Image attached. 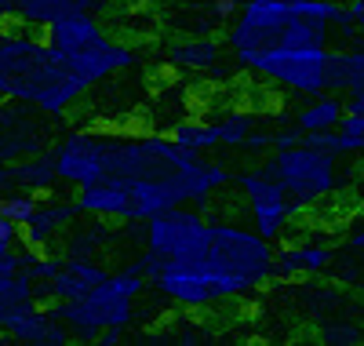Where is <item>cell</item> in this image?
Here are the masks:
<instances>
[{"label":"cell","instance_id":"21","mask_svg":"<svg viewBox=\"0 0 364 346\" xmlns=\"http://www.w3.org/2000/svg\"><path fill=\"white\" fill-rule=\"evenodd\" d=\"M204 124H208L211 139H215V146H240V142L248 139V132L259 124V117L248 113V110H226V113L211 117Z\"/></svg>","mask_w":364,"mask_h":346},{"label":"cell","instance_id":"26","mask_svg":"<svg viewBox=\"0 0 364 346\" xmlns=\"http://www.w3.org/2000/svg\"><path fill=\"white\" fill-rule=\"evenodd\" d=\"M321 339L331 342V346H353V342L364 339V328L353 325V321H328V325L321 328Z\"/></svg>","mask_w":364,"mask_h":346},{"label":"cell","instance_id":"24","mask_svg":"<svg viewBox=\"0 0 364 346\" xmlns=\"http://www.w3.org/2000/svg\"><path fill=\"white\" fill-rule=\"evenodd\" d=\"M37 204H41V197H37V194L11 190V194H4V197H0V215H4V219H11L15 226H22L26 219L37 211Z\"/></svg>","mask_w":364,"mask_h":346},{"label":"cell","instance_id":"30","mask_svg":"<svg viewBox=\"0 0 364 346\" xmlns=\"http://www.w3.org/2000/svg\"><path fill=\"white\" fill-rule=\"evenodd\" d=\"M77 4V11H91V15H99V11H106L113 0H73Z\"/></svg>","mask_w":364,"mask_h":346},{"label":"cell","instance_id":"8","mask_svg":"<svg viewBox=\"0 0 364 346\" xmlns=\"http://www.w3.org/2000/svg\"><path fill=\"white\" fill-rule=\"evenodd\" d=\"M146 248L164 263H197L208 248V219L186 204L164 208L146 219Z\"/></svg>","mask_w":364,"mask_h":346},{"label":"cell","instance_id":"20","mask_svg":"<svg viewBox=\"0 0 364 346\" xmlns=\"http://www.w3.org/2000/svg\"><path fill=\"white\" fill-rule=\"evenodd\" d=\"M164 55H168V66H175V70L208 73L211 66H219V62H223V44L211 41V37H186V41L171 44Z\"/></svg>","mask_w":364,"mask_h":346},{"label":"cell","instance_id":"2","mask_svg":"<svg viewBox=\"0 0 364 346\" xmlns=\"http://www.w3.org/2000/svg\"><path fill=\"white\" fill-rule=\"evenodd\" d=\"M84 91L87 84L55 58L37 29H0V99L63 117Z\"/></svg>","mask_w":364,"mask_h":346},{"label":"cell","instance_id":"23","mask_svg":"<svg viewBox=\"0 0 364 346\" xmlns=\"http://www.w3.org/2000/svg\"><path fill=\"white\" fill-rule=\"evenodd\" d=\"M168 139L175 146H182V150H190V153H204V150L215 146V139H211V132H208V124L204 120H190V117H178L171 124V135Z\"/></svg>","mask_w":364,"mask_h":346},{"label":"cell","instance_id":"16","mask_svg":"<svg viewBox=\"0 0 364 346\" xmlns=\"http://www.w3.org/2000/svg\"><path fill=\"white\" fill-rule=\"evenodd\" d=\"M336 259V248L328 244H310V241H299V244H284L281 251H273V277H317L331 266Z\"/></svg>","mask_w":364,"mask_h":346},{"label":"cell","instance_id":"33","mask_svg":"<svg viewBox=\"0 0 364 346\" xmlns=\"http://www.w3.org/2000/svg\"><path fill=\"white\" fill-rule=\"evenodd\" d=\"M357 285H360V292H364V281H357Z\"/></svg>","mask_w":364,"mask_h":346},{"label":"cell","instance_id":"15","mask_svg":"<svg viewBox=\"0 0 364 346\" xmlns=\"http://www.w3.org/2000/svg\"><path fill=\"white\" fill-rule=\"evenodd\" d=\"M102 277H106V270L95 259H63V263H58V270L41 285V299H48V303L84 299Z\"/></svg>","mask_w":364,"mask_h":346},{"label":"cell","instance_id":"6","mask_svg":"<svg viewBox=\"0 0 364 346\" xmlns=\"http://www.w3.org/2000/svg\"><path fill=\"white\" fill-rule=\"evenodd\" d=\"M262 172H269L284 186V194L291 197V204L299 211L310 208V204H321L324 197H331L343 186L339 157L314 150L306 142H295L288 150H273L262 161Z\"/></svg>","mask_w":364,"mask_h":346},{"label":"cell","instance_id":"11","mask_svg":"<svg viewBox=\"0 0 364 346\" xmlns=\"http://www.w3.org/2000/svg\"><path fill=\"white\" fill-rule=\"evenodd\" d=\"M58 182L87 186L102 179V132H70L63 142L51 150Z\"/></svg>","mask_w":364,"mask_h":346},{"label":"cell","instance_id":"29","mask_svg":"<svg viewBox=\"0 0 364 346\" xmlns=\"http://www.w3.org/2000/svg\"><path fill=\"white\" fill-rule=\"evenodd\" d=\"M15 244H18V226L11 223V219L0 215V251H8V248H15Z\"/></svg>","mask_w":364,"mask_h":346},{"label":"cell","instance_id":"27","mask_svg":"<svg viewBox=\"0 0 364 346\" xmlns=\"http://www.w3.org/2000/svg\"><path fill=\"white\" fill-rule=\"evenodd\" d=\"M302 142V132L295 128V124H288V128H277V132H269V150H288Z\"/></svg>","mask_w":364,"mask_h":346},{"label":"cell","instance_id":"7","mask_svg":"<svg viewBox=\"0 0 364 346\" xmlns=\"http://www.w3.org/2000/svg\"><path fill=\"white\" fill-rule=\"evenodd\" d=\"M154 285L164 299H171L175 306H186V310H204L211 303L248 295L240 281L211 270L204 259H197V263H164L154 277Z\"/></svg>","mask_w":364,"mask_h":346},{"label":"cell","instance_id":"5","mask_svg":"<svg viewBox=\"0 0 364 346\" xmlns=\"http://www.w3.org/2000/svg\"><path fill=\"white\" fill-rule=\"evenodd\" d=\"M273 241L262 234L237 226V223H208V248L204 263L233 281L245 285V292H255L273 281Z\"/></svg>","mask_w":364,"mask_h":346},{"label":"cell","instance_id":"4","mask_svg":"<svg viewBox=\"0 0 364 346\" xmlns=\"http://www.w3.org/2000/svg\"><path fill=\"white\" fill-rule=\"evenodd\" d=\"M142 288H146V277L135 266H128V270L106 273L84 299L51 303V313L77 339H99V332H106V328L128 332V325L135 318V299L142 295Z\"/></svg>","mask_w":364,"mask_h":346},{"label":"cell","instance_id":"18","mask_svg":"<svg viewBox=\"0 0 364 346\" xmlns=\"http://www.w3.org/2000/svg\"><path fill=\"white\" fill-rule=\"evenodd\" d=\"M324 91H343V95H357V91H364V44L328 51Z\"/></svg>","mask_w":364,"mask_h":346},{"label":"cell","instance_id":"10","mask_svg":"<svg viewBox=\"0 0 364 346\" xmlns=\"http://www.w3.org/2000/svg\"><path fill=\"white\" fill-rule=\"evenodd\" d=\"M240 190L248 197V211H252V223H255V234H262L266 241H277L284 237L288 223L299 215V208L291 204V197L284 194V186L273 179L269 172L255 168V172H240L233 179Z\"/></svg>","mask_w":364,"mask_h":346},{"label":"cell","instance_id":"28","mask_svg":"<svg viewBox=\"0 0 364 346\" xmlns=\"http://www.w3.org/2000/svg\"><path fill=\"white\" fill-rule=\"evenodd\" d=\"M240 146H245L248 153H255V157H259L262 150H269V132H262V128H259V124H255V128L248 132V139H245V142H240Z\"/></svg>","mask_w":364,"mask_h":346},{"label":"cell","instance_id":"17","mask_svg":"<svg viewBox=\"0 0 364 346\" xmlns=\"http://www.w3.org/2000/svg\"><path fill=\"white\" fill-rule=\"evenodd\" d=\"M77 208L80 215L95 219H124L128 223V186L117 179H95L87 186H77Z\"/></svg>","mask_w":364,"mask_h":346},{"label":"cell","instance_id":"9","mask_svg":"<svg viewBox=\"0 0 364 346\" xmlns=\"http://www.w3.org/2000/svg\"><path fill=\"white\" fill-rule=\"evenodd\" d=\"M252 70L284 91H295V95H321L328 48H273L252 62Z\"/></svg>","mask_w":364,"mask_h":346},{"label":"cell","instance_id":"22","mask_svg":"<svg viewBox=\"0 0 364 346\" xmlns=\"http://www.w3.org/2000/svg\"><path fill=\"white\" fill-rule=\"evenodd\" d=\"M339 117H343V99L324 95V91H321L310 106H302V110L295 113V128H299L302 135H306V132H324V128H336Z\"/></svg>","mask_w":364,"mask_h":346},{"label":"cell","instance_id":"25","mask_svg":"<svg viewBox=\"0 0 364 346\" xmlns=\"http://www.w3.org/2000/svg\"><path fill=\"white\" fill-rule=\"evenodd\" d=\"M102 237V230L95 226V230H73L70 237H66V248H63V259H91L99 251V241Z\"/></svg>","mask_w":364,"mask_h":346},{"label":"cell","instance_id":"12","mask_svg":"<svg viewBox=\"0 0 364 346\" xmlns=\"http://www.w3.org/2000/svg\"><path fill=\"white\" fill-rule=\"evenodd\" d=\"M48 150V128L22 110V103L0 99V161L11 164L18 157H33Z\"/></svg>","mask_w":364,"mask_h":346},{"label":"cell","instance_id":"3","mask_svg":"<svg viewBox=\"0 0 364 346\" xmlns=\"http://www.w3.org/2000/svg\"><path fill=\"white\" fill-rule=\"evenodd\" d=\"M44 41L55 51V58L63 62L73 77H80L87 88L139 66L135 48L109 37L99 22V15H91V11H73V15L55 19L44 29Z\"/></svg>","mask_w":364,"mask_h":346},{"label":"cell","instance_id":"14","mask_svg":"<svg viewBox=\"0 0 364 346\" xmlns=\"http://www.w3.org/2000/svg\"><path fill=\"white\" fill-rule=\"evenodd\" d=\"M0 332H4V339L33 342V346H63V342H70V328L58 321L51 310H44L41 303L8 313Z\"/></svg>","mask_w":364,"mask_h":346},{"label":"cell","instance_id":"1","mask_svg":"<svg viewBox=\"0 0 364 346\" xmlns=\"http://www.w3.org/2000/svg\"><path fill=\"white\" fill-rule=\"evenodd\" d=\"M331 33L357 37L343 0H240L226 44L240 70L273 48H328Z\"/></svg>","mask_w":364,"mask_h":346},{"label":"cell","instance_id":"13","mask_svg":"<svg viewBox=\"0 0 364 346\" xmlns=\"http://www.w3.org/2000/svg\"><path fill=\"white\" fill-rule=\"evenodd\" d=\"M77 219H80L77 201H41L37 211L18 226V244L41 256V251L51 248L55 234H63L66 226H77Z\"/></svg>","mask_w":364,"mask_h":346},{"label":"cell","instance_id":"31","mask_svg":"<svg viewBox=\"0 0 364 346\" xmlns=\"http://www.w3.org/2000/svg\"><path fill=\"white\" fill-rule=\"evenodd\" d=\"M343 110H346V113H357V117H364V91L350 95V103H343Z\"/></svg>","mask_w":364,"mask_h":346},{"label":"cell","instance_id":"32","mask_svg":"<svg viewBox=\"0 0 364 346\" xmlns=\"http://www.w3.org/2000/svg\"><path fill=\"white\" fill-rule=\"evenodd\" d=\"M357 33H360V41H364V22H360V26H357Z\"/></svg>","mask_w":364,"mask_h":346},{"label":"cell","instance_id":"19","mask_svg":"<svg viewBox=\"0 0 364 346\" xmlns=\"http://www.w3.org/2000/svg\"><path fill=\"white\" fill-rule=\"evenodd\" d=\"M8 179H11V190H26V194H37V197H44L51 186L58 182L51 153L18 157V161L8 164Z\"/></svg>","mask_w":364,"mask_h":346}]
</instances>
